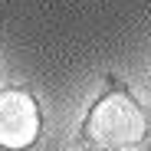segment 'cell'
Listing matches in <instances>:
<instances>
[{
	"instance_id": "cell-2",
	"label": "cell",
	"mask_w": 151,
	"mask_h": 151,
	"mask_svg": "<svg viewBox=\"0 0 151 151\" xmlns=\"http://www.w3.org/2000/svg\"><path fill=\"white\" fill-rule=\"evenodd\" d=\"M40 105L27 89H4L0 92V148L23 151L40 138Z\"/></svg>"
},
{
	"instance_id": "cell-1",
	"label": "cell",
	"mask_w": 151,
	"mask_h": 151,
	"mask_svg": "<svg viewBox=\"0 0 151 151\" xmlns=\"http://www.w3.org/2000/svg\"><path fill=\"white\" fill-rule=\"evenodd\" d=\"M145 135H148V118H145L141 105L122 89L102 95L82 122V138L92 141L95 148L125 151V148L145 141Z\"/></svg>"
},
{
	"instance_id": "cell-3",
	"label": "cell",
	"mask_w": 151,
	"mask_h": 151,
	"mask_svg": "<svg viewBox=\"0 0 151 151\" xmlns=\"http://www.w3.org/2000/svg\"><path fill=\"white\" fill-rule=\"evenodd\" d=\"M95 151H112V148H95Z\"/></svg>"
}]
</instances>
